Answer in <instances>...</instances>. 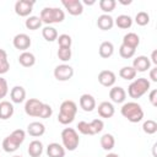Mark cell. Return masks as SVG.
I'll return each instance as SVG.
<instances>
[{
  "mask_svg": "<svg viewBox=\"0 0 157 157\" xmlns=\"http://www.w3.org/2000/svg\"><path fill=\"white\" fill-rule=\"evenodd\" d=\"M83 4H86V5H93V4H96V0H83L82 5Z\"/></svg>",
  "mask_w": 157,
  "mask_h": 157,
  "instance_id": "ee69618b",
  "label": "cell"
},
{
  "mask_svg": "<svg viewBox=\"0 0 157 157\" xmlns=\"http://www.w3.org/2000/svg\"><path fill=\"white\" fill-rule=\"evenodd\" d=\"M115 113V109H114V105L110 103V102H102L99 103L98 105V114L101 118H105V119H109L114 115Z\"/></svg>",
  "mask_w": 157,
  "mask_h": 157,
  "instance_id": "e0dca14e",
  "label": "cell"
},
{
  "mask_svg": "<svg viewBox=\"0 0 157 157\" xmlns=\"http://www.w3.org/2000/svg\"><path fill=\"white\" fill-rule=\"evenodd\" d=\"M80 107L85 112H92L96 108V99H94V97L92 94L83 93L80 97Z\"/></svg>",
  "mask_w": 157,
  "mask_h": 157,
  "instance_id": "5bb4252c",
  "label": "cell"
},
{
  "mask_svg": "<svg viewBox=\"0 0 157 157\" xmlns=\"http://www.w3.org/2000/svg\"><path fill=\"white\" fill-rule=\"evenodd\" d=\"M9 93V85H7V81L0 76V99L5 98L6 94Z\"/></svg>",
  "mask_w": 157,
  "mask_h": 157,
  "instance_id": "ab89813d",
  "label": "cell"
},
{
  "mask_svg": "<svg viewBox=\"0 0 157 157\" xmlns=\"http://www.w3.org/2000/svg\"><path fill=\"white\" fill-rule=\"evenodd\" d=\"M34 6V1L29 0H18L15 4V12L21 17H27L32 12Z\"/></svg>",
  "mask_w": 157,
  "mask_h": 157,
  "instance_id": "9c48e42d",
  "label": "cell"
},
{
  "mask_svg": "<svg viewBox=\"0 0 157 157\" xmlns=\"http://www.w3.org/2000/svg\"><path fill=\"white\" fill-rule=\"evenodd\" d=\"M120 4H123V5H129V4H131V0H128V1H121V0H120Z\"/></svg>",
  "mask_w": 157,
  "mask_h": 157,
  "instance_id": "bcb514c9",
  "label": "cell"
},
{
  "mask_svg": "<svg viewBox=\"0 0 157 157\" xmlns=\"http://www.w3.org/2000/svg\"><path fill=\"white\" fill-rule=\"evenodd\" d=\"M117 81V76L112 70H102L98 74V82L104 87H113Z\"/></svg>",
  "mask_w": 157,
  "mask_h": 157,
  "instance_id": "7c38bea8",
  "label": "cell"
},
{
  "mask_svg": "<svg viewBox=\"0 0 157 157\" xmlns=\"http://www.w3.org/2000/svg\"><path fill=\"white\" fill-rule=\"evenodd\" d=\"M98 52H99L101 58H103V59H108V58H110V56L114 54V45H113L112 42H109V40H104V42L101 43Z\"/></svg>",
  "mask_w": 157,
  "mask_h": 157,
  "instance_id": "603a6c76",
  "label": "cell"
},
{
  "mask_svg": "<svg viewBox=\"0 0 157 157\" xmlns=\"http://www.w3.org/2000/svg\"><path fill=\"white\" fill-rule=\"evenodd\" d=\"M10 98L13 103H22L26 99V90L22 86H13L10 91Z\"/></svg>",
  "mask_w": 157,
  "mask_h": 157,
  "instance_id": "ac0fdd59",
  "label": "cell"
},
{
  "mask_svg": "<svg viewBox=\"0 0 157 157\" xmlns=\"http://www.w3.org/2000/svg\"><path fill=\"white\" fill-rule=\"evenodd\" d=\"M120 113L124 118H126L130 123H139L144 118V110L141 105L136 102H128L124 103L120 108Z\"/></svg>",
  "mask_w": 157,
  "mask_h": 157,
  "instance_id": "3957f363",
  "label": "cell"
},
{
  "mask_svg": "<svg viewBox=\"0 0 157 157\" xmlns=\"http://www.w3.org/2000/svg\"><path fill=\"white\" fill-rule=\"evenodd\" d=\"M135 50H136V49L129 48V47H126V45H124V44H121V45L119 47V54H120V56L124 58V59H130V58H132V56L135 55Z\"/></svg>",
  "mask_w": 157,
  "mask_h": 157,
  "instance_id": "8d00e7d4",
  "label": "cell"
},
{
  "mask_svg": "<svg viewBox=\"0 0 157 157\" xmlns=\"http://www.w3.org/2000/svg\"><path fill=\"white\" fill-rule=\"evenodd\" d=\"M101 146L105 151L113 150L114 146H115V139H114V136L112 134H104L101 137Z\"/></svg>",
  "mask_w": 157,
  "mask_h": 157,
  "instance_id": "4316f807",
  "label": "cell"
},
{
  "mask_svg": "<svg viewBox=\"0 0 157 157\" xmlns=\"http://www.w3.org/2000/svg\"><path fill=\"white\" fill-rule=\"evenodd\" d=\"M150 66H151L150 58L145 55H139L132 60V67L135 69L136 72H145L150 69Z\"/></svg>",
  "mask_w": 157,
  "mask_h": 157,
  "instance_id": "4fadbf2b",
  "label": "cell"
},
{
  "mask_svg": "<svg viewBox=\"0 0 157 157\" xmlns=\"http://www.w3.org/2000/svg\"><path fill=\"white\" fill-rule=\"evenodd\" d=\"M135 22L139 26H146L150 22V15L146 11H139L135 16Z\"/></svg>",
  "mask_w": 157,
  "mask_h": 157,
  "instance_id": "d590c367",
  "label": "cell"
},
{
  "mask_svg": "<svg viewBox=\"0 0 157 157\" xmlns=\"http://www.w3.org/2000/svg\"><path fill=\"white\" fill-rule=\"evenodd\" d=\"M42 105H43V102H40L39 99H37V98H29L25 103V112L29 117H37L38 118L39 112L42 109Z\"/></svg>",
  "mask_w": 157,
  "mask_h": 157,
  "instance_id": "30bf717a",
  "label": "cell"
},
{
  "mask_svg": "<svg viewBox=\"0 0 157 157\" xmlns=\"http://www.w3.org/2000/svg\"><path fill=\"white\" fill-rule=\"evenodd\" d=\"M26 139V132L22 129H16L13 130L9 136H6L2 140V148L5 152H15L18 150L20 145L25 141Z\"/></svg>",
  "mask_w": 157,
  "mask_h": 157,
  "instance_id": "7a4b0ae2",
  "label": "cell"
},
{
  "mask_svg": "<svg viewBox=\"0 0 157 157\" xmlns=\"http://www.w3.org/2000/svg\"><path fill=\"white\" fill-rule=\"evenodd\" d=\"M52 114H53V108H52L49 104L43 103V105H42V109H40V112H39L38 118L48 119V118H50V115H52Z\"/></svg>",
  "mask_w": 157,
  "mask_h": 157,
  "instance_id": "f35d334b",
  "label": "cell"
},
{
  "mask_svg": "<svg viewBox=\"0 0 157 157\" xmlns=\"http://www.w3.org/2000/svg\"><path fill=\"white\" fill-rule=\"evenodd\" d=\"M47 155L48 157H64L65 148L58 142H52L47 146Z\"/></svg>",
  "mask_w": 157,
  "mask_h": 157,
  "instance_id": "ffe728a7",
  "label": "cell"
},
{
  "mask_svg": "<svg viewBox=\"0 0 157 157\" xmlns=\"http://www.w3.org/2000/svg\"><path fill=\"white\" fill-rule=\"evenodd\" d=\"M121 44H124V45H126L129 48L136 49L139 47V44H140V37L134 32H129L123 37V43Z\"/></svg>",
  "mask_w": 157,
  "mask_h": 157,
  "instance_id": "7402d4cb",
  "label": "cell"
},
{
  "mask_svg": "<svg viewBox=\"0 0 157 157\" xmlns=\"http://www.w3.org/2000/svg\"><path fill=\"white\" fill-rule=\"evenodd\" d=\"M150 81L145 77H140V78H135L128 87V94L134 98L137 99L140 97H142L148 90H150Z\"/></svg>",
  "mask_w": 157,
  "mask_h": 157,
  "instance_id": "5b68a950",
  "label": "cell"
},
{
  "mask_svg": "<svg viewBox=\"0 0 157 157\" xmlns=\"http://www.w3.org/2000/svg\"><path fill=\"white\" fill-rule=\"evenodd\" d=\"M104 128V123L102 119H93L91 123H88V135H96L101 132Z\"/></svg>",
  "mask_w": 157,
  "mask_h": 157,
  "instance_id": "f546056e",
  "label": "cell"
},
{
  "mask_svg": "<svg viewBox=\"0 0 157 157\" xmlns=\"http://www.w3.org/2000/svg\"><path fill=\"white\" fill-rule=\"evenodd\" d=\"M25 26L31 31H36L42 26V21L38 16H28L25 22Z\"/></svg>",
  "mask_w": 157,
  "mask_h": 157,
  "instance_id": "4dcf8cb0",
  "label": "cell"
},
{
  "mask_svg": "<svg viewBox=\"0 0 157 157\" xmlns=\"http://www.w3.org/2000/svg\"><path fill=\"white\" fill-rule=\"evenodd\" d=\"M13 105L9 101H1L0 102V119L7 120L13 115Z\"/></svg>",
  "mask_w": 157,
  "mask_h": 157,
  "instance_id": "44dd1931",
  "label": "cell"
},
{
  "mask_svg": "<svg viewBox=\"0 0 157 157\" xmlns=\"http://www.w3.org/2000/svg\"><path fill=\"white\" fill-rule=\"evenodd\" d=\"M150 78H151V81L157 82V66L156 67H152L150 70Z\"/></svg>",
  "mask_w": 157,
  "mask_h": 157,
  "instance_id": "b9f144b4",
  "label": "cell"
},
{
  "mask_svg": "<svg viewBox=\"0 0 157 157\" xmlns=\"http://www.w3.org/2000/svg\"><path fill=\"white\" fill-rule=\"evenodd\" d=\"M12 157H22V156H18V155H15V156H12Z\"/></svg>",
  "mask_w": 157,
  "mask_h": 157,
  "instance_id": "7dc6e473",
  "label": "cell"
},
{
  "mask_svg": "<svg viewBox=\"0 0 157 157\" xmlns=\"http://www.w3.org/2000/svg\"><path fill=\"white\" fill-rule=\"evenodd\" d=\"M42 23L50 26L52 23H60L65 20V12L59 7H44L39 16Z\"/></svg>",
  "mask_w": 157,
  "mask_h": 157,
  "instance_id": "277c9868",
  "label": "cell"
},
{
  "mask_svg": "<svg viewBox=\"0 0 157 157\" xmlns=\"http://www.w3.org/2000/svg\"><path fill=\"white\" fill-rule=\"evenodd\" d=\"M97 26L102 31H109L114 26V18L110 15L103 13V15L98 16V18H97Z\"/></svg>",
  "mask_w": 157,
  "mask_h": 157,
  "instance_id": "2e32d148",
  "label": "cell"
},
{
  "mask_svg": "<svg viewBox=\"0 0 157 157\" xmlns=\"http://www.w3.org/2000/svg\"><path fill=\"white\" fill-rule=\"evenodd\" d=\"M72 76H74V69L67 64L58 65L54 69V77L58 81H69Z\"/></svg>",
  "mask_w": 157,
  "mask_h": 157,
  "instance_id": "52a82bcc",
  "label": "cell"
},
{
  "mask_svg": "<svg viewBox=\"0 0 157 157\" xmlns=\"http://www.w3.org/2000/svg\"><path fill=\"white\" fill-rule=\"evenodd\" d=\"M27 132L33 137H39L45 132V126L43 123L39 121H32L27 126Z\"/></svg>",
  "mask_w": 157,
  "mask_h": 157,
  "instance_id": "d6986e66",
  "label": "cell"
},
{
  "mask_svg": "<svg viewBox=\"0 0 157 157\" xmlns=\"http://www.w3.org/2000/svg\"><path fill=\"white\" fill-rule=\"evenodd\" d=\"M136 71L132 66H123L120 70H119V76L123 78V80H126V81H131V80H135L136 77Z\"/></svg>",
  "mask_w": 157,
  "mask_h": 157,
  "instance_id": "f1b7e54d",
  "label": "cell"
},
{
  "mask_svg": "<svg viewBox=\"0 0 157 157\" xmlns=\"http://www.w3.org/2000/svg\"><path fill=\"white\" fill-rule=\"evenodd\" d=\"M142 130L147 135H152V134H155L157 131V123L155 120H152V119H148L142 124Z\"/></svg>",
  "mask_w": 157,
  "mask_h": 157,
  "instance_id": "e575fe53",
  "label": "cell"
},
{
  "mask_svg": "<svg viewBox=\"0 0 157 157\" xmlns=\"http://www.w3.org/2000/svg\"><path fill=\"white\" fill-rule=\"evenodd\" d=\"M114 25H117V27L121 29H128L132 26V18L129 15H119L114 20Z\"/></svg>",
  "mask_w": 157,
  "mask_h": 157,
  "instance_id": "484cf974",
  "label": "cell"
},
{
  "mask_svg": "<svg viewBox=\"0 0 157 157\" xmlns=\"http://www.w3.org/2000/svg\"><path fill=\"white\" fill-rule=\"evenodd\" d=\"M115 6H117V1L115 0H101L99 1L101 10L107 15H109V12H112L115 9Z\"/></svg>",
  "mask_w": 157,
  "mask_h": 157,
  "instance_id": "d6a6232c",
  "label": "cell"
},
{
  "mask_svg": "<svg viewBox=\"0 0 157 157\" xmlns=\"http://www.w3.org/2000/svg\"><path fill=\"white\" fill-rule=\"evenodd\" d=\"M61 142L65 150L75 151L80 144V137L77 131L74 128H65L61 131Z\"/></svg>",
  "mask_w": 157,
  "mask_h": 157,
  "instance_id": "8992f818",
  "label": "cell"
},
{
  "mask_svg": "<svg viewBox=\"0 0 157 157\" xmlns=\"http://www.w3.org/2000/svg\"><path fill=\"white\" fill-rule=\"evenodd\" d=\"M109 97L114 103H123L126 98V91L120 86H113L109 91Z\"/></svg>",
  "mask_w": 157,
  "mask_h": 157,
  "instance_id": "9a60e30c",
  "label": "cell"
},
{
  "mask_svg": "<svg viewBox=\"0 0 157 157\" xmlns=\"http://www.w3.org/2000/svg\"><path fill=\"white\" fill-rule=\"evenodd\" d=\"M42 36H43V38L47 42H54V40H56V38H58L59 34H58L56 28H54L52 26H45L42 29Z\"/></svg>",
  "mask_w": 157,
  "mask_h": 157,
  "instance_id": "83f0119b",
  "label": "cell"
},
{
  "mask_svg": "<svg viewBox=\"0 0 157 157\" xmlns=\"http://www.w3.org/2000/svg\"><path fill=\"white\" fill-rule=\"evenodd\" d=\"M27 151L31 157H39L43 153V144L39 140H33L29 142Z\"/></svg>",
  "mask_w": 157,
  "mask_h": 157,
  "instance_id": "d4e9b609",
  "label": "cell"
},
{
  "mask_svg": "<svg viewBox=\"0 0 157 157\" xmlns=\"http://www.w3.org/2000/svg\"><path fill=\"white\" fill-rule=\"evenodd\" d=\"M71 48H59L58 49V58L61 61H69L71 59Z\"/></svg>",
  "mask_w": 157,
  "mask_h": 157,
  "instance_id": "74e56055",
  "label": "cell"
},
{
  "mask_svg": "<svg viewBox=\"0 0 157 157\" xmlns=\"http://www.w3.org/2000/svg\"><path fill=\"white\" fill-rule=\"evenodd\" d=\"M151 63H153L155 65H157V50H153L151 54Z\"/></svg>",
  "mask_w": 157,
  "mask_h": 157,
  "instance_id": "7bdbcfd3",
  "label": "cell"
},
{
  "mask_svg": "<svg viewBox=\"0 0 157 157\" xmlns=\"http://www.w3.org/2000/svg\"><path fill=\"white\" fill-rule=\"evenodd\" d=\"M10 69V63L7 59V53L4 49H0V75L6 74Z\"/></svg>",
  "mask_w": 157,
  "mask_h": 157,
  "instance_id": "1f68e13d",
  "label": "cell"
},
{
  "mask_svg": "<svg viewBox=\"0 0 157 157\" xmlns=\"http://www.w3.org/2000/svg\"><path fill=\"white\" fill-rule=\"evenodd\" d=\"M148 99H150V102H151V104H152L153 107H157V90H156V88H153V90L150 92Z\"/></svg>",
  "mask_w": 157,
  "mask_h": 157,
  "instance_id": "60d3db41",
  "label": "cell"
},
{
  "mask_svg": "<svg viewBox=\"0 0 157 157\" xmlns=\"http://www.w3.org/2000/svg\"><path fill=\"white\" fill-rule=\"evenodd\" d=\"M58 40V44H59V48H71V44H72V39L69 34L66 33H63L60 36H58L56 38Z\"/></svg>",
  "mask_w": 157,
  "mask_h": 157,
  "instance_id": "836d02e7",
  "label": "cell"
},
{
  "mask_svg": "<svg viewBox=\"0 0 157 157\" xmlns=\"http://www.w3.org/2000/svg\"><path fill=\"white\" fill-rule=\"evenodd\" d=\"M105 157H119V155H118V153H113V152H110V153H108Z\"/></svg>",
  "mask_w": 157,
  "mask_h": 157,
  "instance_id": "f6af8a7d",
  "label": "cell"
},
{
  "mask_svg": "<svg viewBox=\"0 0 157 157\" xmlns=\"http://www.w3.org/2000/svg\"><path fill=\"white\" fill-rule=\"evenodd\" d=\"M61 4L72 16H78L83 12V5L81 0H61Z\"/></svg>",
  "mask_w": 157,
  "mask_h": 157,
  "instance_id": "ba28073f",
  "label": "cell"
},
{
  "mask_svg": "<svg viewBox=\"0 0 157 157\" xmlns=\"http://www.w3.org/2000/svg\"><path fill=\"white\" fill-rule=\"evenodd\" d=\"M18 63L23 67H31L36 64V56L31 52H22L18 56Z\"/></svg>",
  "mask_w": 157,
  "mask_h": 157,
  "instance_id": "cb8c5ba5",
  "label": "cell"
},
{
  "mask_svg": "<svg viewBox=\"0 0 157 157\" xmlns=\"http://www.w3.org/2000/svg\"><path fill=\"white\" fill-rule=\"evenodd\" d=\"M77 113V105L74 101L71 99H66L60 104V110H59V115H58V120L60 124L63 125H67L71 124L76 117Z\"/></svg>",
  "mask_w": 157,
  "mask_h": 157,
  "instance_id": "6da1fadb",
  "label": "cell"
},
{
  "mask_svg": "<svg viewBox=\"0 0 157 157\" xmlns=\"http://www.w3.org/2000/svg\"><path fill=\"white\" fill-rule=\"evenodd\" d=\"M12 44L16 49L18 50H22V52H27V49L31 47L32 42H31V38L28 34L26 33H18L13 37L12 39Z\"/></svg>",
  "mask_w": 157,
  "mask_h": 157,
  "instance_id": "8fae6325",
  "label": "cell"
}]
</instances>
